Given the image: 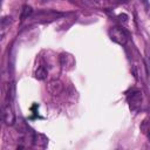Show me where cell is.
Segmentation results:
<instances>
[{
    "instance_id": "obj_12",
    "label": "cell",
    "mask_w": 150,
    "mask_h": 150,
    "mask_svg": "<svg viewBox=\"0 0 150 150\" xmlns=\"http://www.w3.org/2000/svg\"><path fill=\"white\" fill-rule=\"evenodd\" d=\"M142 2L145 5V8H146V11L149 9V4H148V0H142Z\"/></svg>"
},
{
    "instance_id": "obj_9",
    "label": "cell",
    "mask_w": 150,
    "mask_h": 150,
    "mask_svg": "<svg viewBox=\"0 0 150 150\" xmlns=\"http://www.w3.org/2000/svg\"><path fill=\"white\" fill-rule=\"evenodd\" d=\"M141 130L143 134H145L150 138V117L145 118L141 124Z\"/></svg>"
},
{
    "instance_id": "obj_8",
    "label": "cell",
    "mask_w": 150,
    "mask_h": 150,
    "mask_svg": "<svg viewBox=\"0 0 150 150\" xmlns=\"http://www.w3.org/2000/svg\"><path fill=\"white\" fill-rule=\"evenodd\" d=\"M12 22V16H9V15H7V16H4L2 19H1V35L4 36V34H5V32H6V29L9 27V23Z\"/></svg>"
},
{
    "instance_id": "obj_1",
    "label": "cell",
    "mask_w": 150,
    "mask_h": 150,
    "mask_svg": "<svg viewBox=\"0 0 150 150\" xmlns=\"http://www.w3.org/2000/svg\"><path fill=\"white\" fill-rule=\"evenodd\" d=\"M109 35H110V39L114 42H116L118 45H122V46H124L128 41V35L124 32V29H122L121 27H117V26H114V27L110 28Z\"/></svg>"
},
{
    "instance_id": "obj_7",
    "label": "cell",
    "mask_w": 150,
    "mask_h": 150,
    "mask_svg": "<svg viewBox=\"0 0 150 150\" xmlns=\"http://www.w3.org/2000/svg\"><path fill=\"white\" fill-rule=\"evenodd\" d=\"M47 75H48V73H47V69L45 68V66H40V67L36 69V71H35V77H36L38 80H40V81L45 80V79L47 77Z\"/></svg>"
},
{
    "instance_id": "obj_5",
    "label": "cell",
    "mask_w": 150,
    "mask_h": 150,
    "mask_svg": "<svg viewBox=\"0 0 150 150\" xmlns=\"http://www.w3.org/2000/svg\"><path fill=\"white\" fill-rule=\"evenodd\" d=\"M82 2L91 8H102L104 5V0H82Z\"/></svg>"
},
{
    "instance_id": "obj_3",
    "label": "cell",
    "mask_w": 150,
    "mask_h": 150,
    "mask_svg": "<svg viewBox=\"0 0 150 150\" xmlns=\"http://www.w3.org/2000/svg\"><path fill=\"white\" fill-rule=\"evenodd\" d=\"M129 105L132 110H136L139 108L141 102H142V93L141 91H135L131 94V96L129 97Z\"/></svg>"
},
{
    "instance_id": "obj_10",
    "label": "cell",
    "mask_w": 150,
    "mask_h": 150,
    "mask_svg": "<svg viewBox=\"0 0 150 150\" xmlns=\"http://www.w3.org/2000/svg\"><path fill=\"white\" fill-rule=\"evenodd\" d=\"M118 19H120L122 22H127V21H128V19H129V16H128V14L122 13V14H118Z\"/></svg>"
},
{
    "instance_id": "obj_11",
    "label": "cell",
    "mask_w": 150,
    "mask_h": 150,
    "mask_svg": "<svg viewBox=\"0 0 150 150\" xmlns=\"http://www.w3.org/2000/svg\"><path fill=\"white\" fill-rule=\"evenodd\" d=\"M110 4H120V2H122L123 0H108Z\"/></svg>"
},
{
    "instance_id": "obj_4",
    "label": "cell",
    "mask_w": 150,
    "mask_h": 150,
    "mask_svg": "<svg viewBox=\"0 0 150 150\" xmlns=\"http://www.w3.org/2000/svg\"><path fill=\"white\" fill-rule=\"evenodd\" d=\"M62 88H63V86H62V83H61L60 81H52V82H49L48 86H47V90H48L52 95H57V94H60V93L62 91Z\"/></svg>"
},
{
    "instance_id": "obj_6",
    "label": "cell",
    "mask_w": 150,
    "mask_h": 150,
    "mask_svg": "<svg viewBox=\"0 0 150 150\" xmlns=\"http://www.w3.org/2000/svg\"><path fill=\"white\" fill-rule=\"evenodd\" d=\"M32 13H33V8H32L29 5H25V6H22L21 14H20V19H21V21H23L25 19H27L28 16H30Z\"/></svg>"
},
{
    "instance_id": "obj_2",
    "label": "cell",
    "mask_w": 150,
    "mask_h": 150,
    "mask_svg": "<svg viewBox=\"0 0 150 150\" xmlns=\"http://www.w3.org/2000/svg\"><path fill=\"white\" fill-rule=\"evenodd\" d=\"M2 118L7 125H13L15 122V114L11 104H6L2 109Z\"/></svg>"
}]
</instances>
